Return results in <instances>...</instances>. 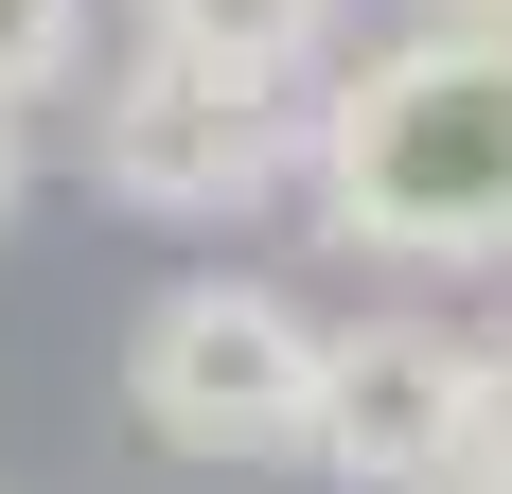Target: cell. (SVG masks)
I'll return each instance as SVG.
<instances>
[{
  "label": "cell",
  "instance_id": "52a82bcc",
  "mask_svg": "<svg viewBox=\"0 0 512 494\" xmlns=\"http://www.w3.org/2000/svg\"><path fill=\"white\" fill-rule=\"evenodd\" d=\"M477 477H512V318L477 336Z\"/></svg>",
  "mask_w": 512,
  "mask_h": 494
},
{
  "label": "cell",
  "instance_id": "8992f818",
  "mask_svg": "<svg viewBox=\"0 0 512 494\" xmlns=\"http://www.w3.org/2000/svg\"><path fill=\"white\" fill-rule=\"evenodd\" d=\"M89 71V0H0V106H53Z\"/></svg>",
  "mask_w": 512,
  "mask_h": 494
},
{
  "label": "cell",
  "instance_id": "9c48e42d",
  "mask_svg": "<svg viewBox=\"0 0 512 494\" xmlns=\"http://www.w3.org/2000/svg\"><path fill=\"white\" fill-rule=\"evenodd\" d=\"M442 18H495V36H512V0H442Z\"/></svg>",
  "mask_w": 512,
  "mask_h": 494
},
{
  "label": "cell",
  "instance_id": "3957f363",
  "mask_svg": "<svg viewBox=\"0 0 512 494\" xmlns=\"http://www.w3.org/2000/svg\"><path fill=\"white\" fill-rule=\"evenodd\" d=\"M89 195L142 212V230H230V212L301 195V89L142 36V53L89 89Z\"/></svg>",
  "mask_w": 512,
  "mask_h": 494
},
{
  "label": "cell",
  "instance_id": "5b68a950",
  "mask_svg": "<svg viewBox=\"0 0 512 494\" xmlns=\"http://www.w3.org/2000/svg\"><path fill=\"white\" fill-rule=\"evenodd\" d=\"M159 53H230V71H265V89H301L318 53L354 36V0H142Z\"/></svg>",
  "mask_w": 512,
  "mask_h": 494
},
{
  "label": "cell",
  "instance_id": "7a4b0ae2",
  "mask_svg": "<svg viewBox=\"0 0 512 494\" xmlns=\"http://www.w3.org/2000/svg\"><path fill=\"white\" fill-rule=\"evenodd\" d=\"M318 353H336V318H301V300L248 283V265H195V283L142 300L124 406H142V442L195 459V477H283V459L318 442Z\"/></svg>",
  "mask_w": 512,
  "mask_h": 494
},
{
  "label": "cell",
  "instance_id": "277c9868",
  "mask_svg": "<svg viewBox=\"0 0 512 494\" xmlns=\"http://www.w3.org/2000/svg\"><path fill=\"white\" fill-rule=\"evenodd\" d=\"M301 477H336V494H460L477 477V336L460 318H354L318 353Z\"/></svg>",
  "mask_w": 512,
  "mask_h": 494
},
{
  "label": "cell",
  "instance_id": "ba28073f",
  "mask_svg": "<svg viewBox=\"0 0 512 494\" xmlns=\"http://www.w3.org/2000/svg\"><path fill=\"white\" fill-rule=\"evenodd\" d=\"M18 195H36V106H0V230H18Z\"/></svg>",
  "mask_w": 512,
  "mask_h": 494
},
{
  "label": "cell",
  "instance_id": "6da1fadb",
  "mask_svg": "<svg viewBox=\"0 0 512 494\" xmlns=\"http://www.w3.org/2000/svg\"><path fill=\"white\" fill-rule=\"evenodd\" d=\"M301 195L336 247L371 265H512V36L495 18H424V36H371L301 89Z\"/></svg>",
  "mask_w": 512,
  "mask_h": 494
},
{
  "label": "cell",
  "instance_id": "30bf717a",
  "mask_svg": "<svg viewBox=\"0 0 512 494\" xmlns=\"http://www.w3.org/2000/svg\"><path fill=\"white\" fill-rule=\"evenodd\" d=\"M460 494H512V477H460Z\"/></svg>",
  "mask_w": 512,
  "mask_h": 494
}]
</instances>
